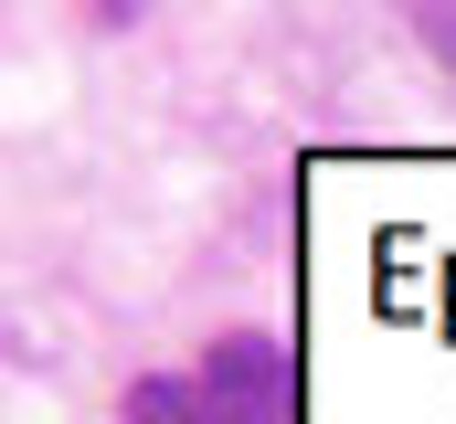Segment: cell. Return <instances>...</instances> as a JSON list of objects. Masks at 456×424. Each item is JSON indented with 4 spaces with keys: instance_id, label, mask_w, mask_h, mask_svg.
Returning a JSON list of instances; mask_svg holds the SVG:
<instances>
[{
    "instance_id": "2",
    "label": "cell",
    "mask_w": 456,
    "mask_h": 424,
    "mask_svg": "<svg viewBox=\"0 0 456 424\" xmlns=\"http://www.w3.org/2000/svg\"><path fill=\"white\" fill-rule=\"evenodd\" d=\"M414 43L446 64V86H456V0H425V11H414Z\"/></svg>"
},
{
    "instance_id": "1",
    "label": "cell",
    "mask_w": 456,
    "mask_h": 424,
    "mask_svg": "<svg viewBox=\"0 0 456 424\" xmlns=\"http://www.w3.org/2000/svg\"><path fill=\"white\" fill-rule=\"evenodd\" d=\"M287 393H297V382H287V339L233 329V339H213L191 371H149V382L127 393V424H297Z\"/></svg>"
}]
</instances>
